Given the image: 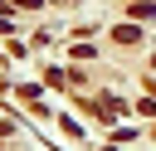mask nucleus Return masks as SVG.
<instances>
[{
  "instance_id": "obj_1",
  "label": "nucleus",
  "mask_w": 156,
  "mask_h": 151,
  "mask_svg": "<svg viewBox=\"0 0 156 151\" xmlns=\"http://www.w3.org/2000/svg\"><path fill=\"white\" fill-rule=\"evenodd\" d=\"M15 5H24V10H34V5H39V0H15Z\"/></svg>"
}]
</instances>
